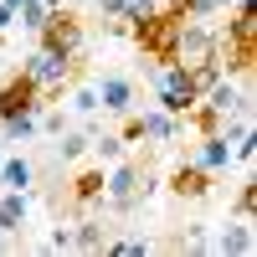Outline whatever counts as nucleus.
<instances>
[{
	"label": "nucleus",
	"instance_id": "nucleus-18",
	"mask_svg": "<svg viewBox=\"0 0 257 257\" xmlns=\"http://www.w3.org/2000/svg\"><path fill=\"white\" fill-rule=\"evenodd\" d=\"M103 242H108L103 221L88 216V221H77V226H72V247H77V252H103Z\"/></svg>",
	"mask_w": 257,
	"mask_h": 257
},
{
	"label": "nucleus",
	"instance_id": "nucleus-5",
	"mask_svg": "<svg viewBox=\"0 0 257 257\" xmlns=\"http://www.w3.org/2000/svg\"><path fill=\"white\" fill-rule=\"evenodd\" d=\"M211 52H216V31H211L206 21H190L185 16V26L175 36V62H180V67H196V62H206Z\"/></svg>",
	"mask_w": 257,
	"mask_h": 257
},
{
	"label": "nucleus",
	"instance_id": "nucleus-12",
	"mask_svg": "<svg viewBox=\"0 0 257 257\" xmlns=\"http://www.w3.org/2000/svg\"><path fill=\"white\" fill-rule=\"evenodd\" d=\"M36 185V165L26 155H6L0 160V190H31Z\"/></svg>",
	"mask_w": 257,
	"mask_h": 257
},
{
	"label": "nucleus",
	"instance_id": "nucleus-13",
	"mask_svg": "<svg viewBox=\"0 0 257 257\" xmlns=\"http://www.w3.org/2000/svg\"><path fill=\"white\" fill-rule=\"evenodd\" d=\"M196 165H206L211 175H221V170L231 165V144L221 134H201V149H196Z\"/></svg>",
	"mask_w": 257,
	"mask_h": 257
},
{
	"label": "nucleus",
	"instance_id": "nucleus-7",
	"mask_svg": "<svg viewBox=\"0 0 257 257\" xmlns=\"http://www.w3.org/2000/svg\"><path fill=\"white\" fill-rule=\"evenodd\" d=\"M93 88H98V108H103V113L123 118L128 108H134V77H123V72H103Z\"/></svg>",
	"mask_w": 257,
	"mask_h": 257
},
{
	"label": "nucleus",
	"instance_id": "nucleus-4",
	"mask_svg": "<svg viewBox=\"0 0 257 257\" xmlns=\"http://www.w3.org/2000/svg\"><path fill=\"white\" fill-rule=\"evenodd\" d=\"M21 72H26L36 88H41V98H62V88L72 82V72H77V62H67V57H57V52H47V47H36L31 57H21Z\"/></svg>",
	"mask_w": 257,
	"mask_h": 257
},
{
	"label": "nucleus",
	"instance_id": "nucleus-28",
	"mask_svg": "<svg viewBox=\"0 0 257 257\" xmlns=\"http://www.w3.org/2000/svg\"><path fill=\"white\" fill-rule=\"evenodd\" d=\"M0 144H6V139H0Z\"/></svg>",
	"mask_w": 257,
	"mask_h": 257
},
{
	"label": "nucleus",
	"instance_id": "nucleus-26",
	"mask_svg": "<svg viewBox=\"0 0 257 257\" xmlns=\"http://www.w3.org/2000/svg\"><path fill=\"white\" fill-rule=\"evenodd\" d=\"M67 247H72V226H57L47 237V252H67Z\"/></svg>",
	"mask_w": 257,
	"mask_h": 257
},
{
	"label": "nucleus",
	"instance_id": "nucleus-16",
	"mask_svg": "<svg viewBox=\"0 0 257 257\" xmlns=\"http://www.w3.org/2000/svg\"><path fill=\"white\" fill-rule=\"evenodd\" d=\"M62 93H67V88H62ZM67 113H72V118H93V113H103V108H98V88H93V82H77V88L67 93Z\"/></svg>",
	"mask_w": 257,
	"mask_h": 257
},
{
	"label": "nucleus",
	"instance_id": "nucleus-9",
	"mask_svg": "<svg viewBox=\"0 0 257 257\" xmlns=\"http://www.w3.org/2000/svg\"><path fill=\"white\" fill-rule=\"evenodd\" d=\"M211 180H216V175H211L206 165L190 160V165H180L175 175H170V190H175L180 201H206V196H211Z\"/></svg>",
	"mask_w": 257,
	"mask_h": 257
},
{
	"label": "nucleus",
	"instance_id": "nucleus-17",
	"mask_svg": "<svg viewBox=\"0 0 257 257\" xmlns=\"http://www.w3.org/2000/svg\"><path fill=\"white\" fill-rule=\"evenodd\" d=\"M57 149H62V160H82L93 149V123L88 128H62L57 134Z\"/></svg>",
	"mask_w": 257,
	"mask_h": 257
},
{
	"label": "nucleus",
	"instance_id": "nucleus-1",
	"mask_svg": "<svg viewBox=\"0 0 257 257\" xmlns=\"http://www.w3.org/2000/svg\"><path fill=\"white\" fill-rule=\"evenodd\" d=\"M221 62L226 77H247L252 62H257V16L252 11H231V21L216 31V52H211Z\"/></svg>",
	"mask_w": 257,
	"mask_h": 257
},
{
	"label": "nucleus",
	"instance_id": "nucleus-20",
	"mask_svg": "<svg viewBox=\"0 0 257 257\" xmlns=\"http://www.w3.org/2000/svg\"><path fill=\"white\" fill-rule=\"evenodd\" d=\"M47 11H52L47 0H16V26L36 36V26H41V21H47Z\"/></svg>",
	"mask_w": 257,
	"mask_h": 257
},
{
	"label": "nucleus",
	"instance_id": "nucleus-23",
	"mask_svg": "<svg viewBox=\"0 0 257 257\" xmlns=\"http://www.w3.org/2000/svg\"><path fill=\"white\" fill-rule=\"evenodd\" d=\"M103 252H113V257H139V252H149V242H144V237H118V242H103Z\"/></svg>",
	"mask_w": 257,
	"mask_h": 257
},
{
	"label": "nucleus",
	"instance_id": "nucleus-15",
	"mask_svg": "<svg viewBox=\"0 0 257 257\" xmlns=\"http://www.w3.org/2000/svg\"><path fill=\"white\" fill-rule=\"evenodd\" d=\"M41 134V123H36V108L31 113H11V118H0V139L6 144H26Z\"/></svg>",
	"mask_w": 257,
	"mask_h": 257
},
{
	"label": "nucleus",
	"instance_id": "nucleus-27",
	"mask_svg": "<svg viewBox=\"0 0 257 257\" xmlns=\"http://www.w3.org/2000/svg\"><path fill=\"white\" fill-rule=\"evenodd\" d=\"M16 26V6H11V0H0V36H6Z\"/></svg>",
	"mask_w": 257,
	"mask_h": 257
},
{
	"label": "nucleus",
	"instance_id": "nucleus-25",
	"mask_svg": "<svg viewBox=\"0 0 257 257\" xmlns=\"http://www.w3.org/2000/svg\"><path fill=\"white\" fill-rule=\"evenodd\" d=\"M93 6L103 11V21H123L128 16V0H93Z\"/></svg>",
	"mask_w": 257,
	"mask_h": 257
},
{
	"label": "nucleus",
	"instance_id": "nucleus-24",
	"mask_svg": "<svg viewBox=\"0 0 257 257\" xmlns=\"http://www.w3.org/2000/svg\"><path fill=\"white\" fill-rule=\"evenodd\" d=\"M93 149H98V160H103V165L123 160V139H118V134H103V139H93Z\"/></svg>",
	"mask_w": 257,
	"mask_h": 257
},
{
	"label": "nucleus",
	"instance_id": "nucleus-8",
	"mask_svg": "<svg viewBox=\"0 0 257 257\" xmlns=\"http://www.w3.org/2000/svg\"><path fill=\"white\" fill-rule=\"evenodd\" d=\"M26 216H31L26 190H0V237L21 242V237H26Z\"/></svg>",
	"mask_w": 257,
	"mask_h": 257
},
{
	"label": "nucleus",
	"instance_id": "nucleus-14",
	"mask_svg": "<svg viewBox=\"0 0 257 257\" xmlns=\"http://www.w3.org/2000/svg\"><path fill=\"white\" fill-rule=\"evenodd\" d=\"M72 206H82V211L103 206V170H82L72 180Z\"/></svg>",
	"mask_w": 257,
	"mask_h": 257
},
{
	"label": "nucleus",
	"instance_id": "nucleus-19",
	"mask_svg": "<svg viewBox=\"0 0 257 257\" xmlns=\"http://www.w3.org/2000/svg\"><path fill=\"white\" fill-rule=\"evenodd\" d=\"M190 103H196V93H190V88H160V93H155V108H165L170 118H185Z\"/></svg>",
	"mask_w": 257,
	"mask_h": 257
},
{
	"label": "nucleus",
	"instance_id": "nucleus-2",
	"mask_svg": "<svg viewBox=\"0 0 257 257\" xmlns=\"http://www.w3.org/2000/svg\"><path fill=\"white\" fill-rule=\"evenodd\" d=\"M149 190H155V180H149L134 160H113L108 170H103V206H108L113 216L134 211V206H139V196H149Z\"/></svg>",
	"mask_w": 257,
	"mask_h": 257
},
{
	"label": "nucleus",
	"instance_id": "nucleus-22",
	"mask_svg": "<svg viewBox=\"0 0 257 257\" xmlns=\"http://www.w3.org/2000/svg\"><path fill=\"white\" fill-rule=\"evenodd\" d=\"M237 216L242 221H257V180H242V190H237Z\"/></svg>",
	"mask_w": 257,
	"mask_h": 257
},
{
	"label": "nucleus",
	"instance_id": "nucleus-6",
	"mask_svg": "<svg viewBox=\"0 0 257 257\" xmlns=\"http://www.w3.org/2000/svg\"><path fill=\"white\" fill-rule=\"evenodd\" d=\"M41 88L26 77V72H16V77H6L0 82V118H11V113H31V108H41Z\"/></svg>",
	"mask_w": 257,
	"mask_h": 257
},
{
	"label": "nucleus",
	"instance_id": "nucleus-3",
	"mask_svg": "<svg viewBox=\"0 0 257 257\" xmlns=\"http://www.w3.org/2000/svg\"><path fill=\"white\" fill-rule=\"evenodd\" d=\"M36 47H47V52H57V57L77 62V57H82V16L67 11V6H52L47 21L36 26Z\"/></svg>",
	"mask_w": 257,
	"mask_h": 257
},
{
	"label": "nucleus",
	"instance_id": "nucleus-10",
	"mask_svg": "<svg viewBox=\"0 0 257 257\" xmlns=\"http://www.w3.org/2000/svg\"><path fill=\"white\" fill-rule=\"evenodd\" d=\"M252 226H257V221H242V216H237L221 237H211V242H216L221 257H252V252H257V231H252Z\"/></svg>",
	"mask_w": 257,
	"mask_h": 257
},
{
	"label": "nucleus",
	"instance_id": "nucleus-11",
	"mask_svg": "<svg viewBox=\"0 0 257 257\" xmlns=\"http://www.w3.org/2000/svg\"><path fill=\"white\" fill-rule=\"evenodd\" d=\"M180 128H185V118H170L165 108H144V113H139V134H144L149 144H170Z\"/></svg>",
	"mask_w": 257,
	"mask_h": 257
},
{
	"label": "nucleus",
	"instance_id": "nucleus-21",
	"mask_svg": "<svg viewBox=\"0 0 257 257\" xmlns=\"http://www.w3.org/2000/svg\"><path fill=\"white\" fill-rule=\"evenodd\" d=\"M180 11H185L190 21H211V16L226 11V0H180Z\"/></svg>",
	"mask_w": 257,
	"mask_h": 257
}]
</instances>
